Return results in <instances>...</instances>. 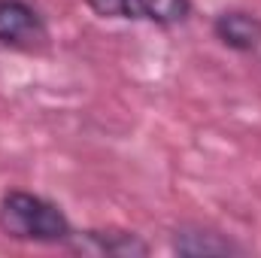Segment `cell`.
I'll list each match as a JSON object with an SVG mask.
<instances>
[{"mask_svg":"<svg viewBox=\"0 0 261 258\" xmlns=\"http://www.w3.org/2000/svg\"><path fill=\"white\" fill-rule=\"evenodd\" d=\"M170 252L182 258H231V255H246L249 249L237 243L231 234L197 225V222H182L170 231Z\"/></svg>","mask_w":261,"mask_h":258,"instance_id":"4","label":"cell"},{"mask_svg":"<svg viewBox=\"0 0 261 258\" xmlns=\"http://www.w3.org/2000/svg\"><path fill=\"white\" fill-rule=\"evenodd\" d=\"M0 234L31 246H67L76 228L52 197L31 189H6L0 194Z\"/></svg>","mask_w":261,"mask_h":258,"instance_id":"1","label":"cell"},{"mask_svg":"<svg viewBox=\"0 0 261 258\" xmlns=\"http://www.w3.org/2000/svg\"><path fill=\"white\" fill-rule=\"evenodd\" d=\"M85 6L103 21H128V0H85Z\"/></svg>","mask_w":261,"mask_h":258,"instance_id":"7","label":"cell"},{"mask_svg":"<svg viewBox=\"0 0 261 258\" xmlns=\"http://www.w3.org/2000/svg\"><path fill=\"white\" fill-rule=\"evenodd\" d=\"M189 15H192V0H128V21L176 28L189 21Z\"/></svg>","mask_w":261,"mask_h":258,"instance_id":"6","label":"cell"},{"mask_svg":"<svg viewBox=\"0 0 261 258\" xmlns=\"http://www.w3.org/2000/svg\"><path fill=\"white\" fill-rule=\"evenodd\" d=\"M213 37L237 55H255L261 52V15L243 6L219 9L213 15Z\"/></svg>","mask_w":261,"mask_h":258,"instance_id":"5","label":"cell"},{"mask_svg":"<svg viewBox=\"0 0 261 258\" xmlns=\"http://www.w3.org/2000/svg\"><path fill=\"white\" fill-rule=\"evenodd\" d=\"M52 43L46 15L31 0H0V49L40 55Z\"/></svg>","mask_w":261,"mask_h":258,"instance_id":"2","label":"cell"},{"mask_svg":"<svg viewBox=\"0 0 261 258\" xmlns=\"http://www.w3.org/2000/svg\"><path fill=\"white\" fill-rule=\"evenodd\" d=\"M64 249L76 255H97V258H143L152 252V246L128 228H85L70 237Z\"/></svg>","mask_w":261,"mask_h":258,"instance_id":"3","label":"cell"}]
</instances>
